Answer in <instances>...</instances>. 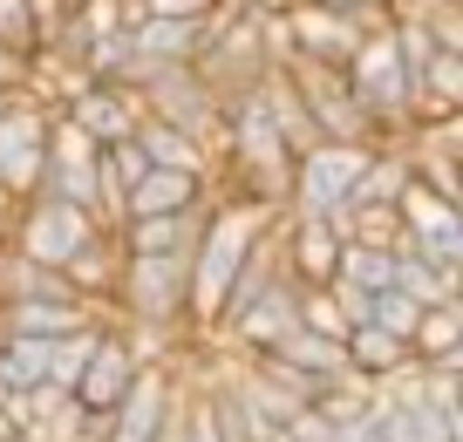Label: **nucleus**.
<instances>
[{
  "instance_id": "22",
  "label": "nucleus",
  "mask_w": 463,
  "mask_h": 442,
  "mask_svg": "<svg viewBox=\"0 0 463 442\" xmlns=\"http://www.w3.org/2000/svg\"><path fill=\"white\" fill-rule=\"evenodd\" d=\"M314 7H334V14H368V21H382V14H395L389 0H314Z\"/></svg>"
},
{
  "instance_id": "27",
  "label": "nucleus",
  "mask_w": 463,
  "mask_h": 442,
  "mask_svg": "<svg viewBox=\"0 0 463 442\" xmlns=\"http://www.w3.org/2000/svg\"><path fill=\"white\" fill-rule=\"evenodd\" d=\"M61 7H75V0H61Z\"/></svg>"
},
{
  "instance_id": "14",
  "label": "nucleus",
  "mask_w": 463,
  "mask_h": 442,
  "mask_svg": "<svg viewBox=\"0 0 463 442\" xmlns=\"http://www.w3.org/2000/svg\"><path fill=\"white\" fill-rule=\"evenodd\" d=\"M204 198H212V184H204V177H191V171H157V164H150V171L123 191V218L191 212V204H204Z\"/></svg>"
},
{
  "instance_id": "9",
  "label": "nucleus",
  "mask_w": 463,
  "mask_h": 442,
  "mask_svg": "<svg viewBox=\"0 0 463 442\" xmlns=\"http://www.w3.org/2000/svg\"><path fill=\"white\" fill-rule=\"evenodd\" d=\"M279 252H287V272L300 286H327L334 279V259H341V231H334L327 218L279 212Z\"/></svg>"
},
{
  "instance_id": "3",
  "label": "nucleus",
  "mask_w": 463,
  "mask_h": 442,
  "mask_svg": "<svg viewBox=\"0 0 463 442\" xmlns=\"http://www.w3.org/2000/svg\"><path fill=\"white\" fill-rule=\"evenodd\" d=\"M96 231H102L96 218L75 212V204H61V198H21L14 225H7V252L34 259V266H69Z\"/></svg>"
},
{
  "instance_id": "24",
  "label": "nucleus",
  "mask_w": 463,
  "mask_h": 442,
  "mask_svg": "<svg viewBox=\"0 0 463 442\" xmlns=\"http://www.w3.org/2000/svg\"><path fill=\"white\" fill-rule=\"evenodd\" d=\"M14 212H21V198H14V191H0V225H14Z\"/></svg>"
},
{
  "instance_id": "19",
  "label": "nucleus",
  "mask_w": 463,
  "mask_h": 442,
  "mask_svg": "<svg viewBox=\"0 0 463 442\" xmlns=\"http://www.w3.org/2000/svg\"><path fill=\"white\" fill-rule=\"evenodd\" d=\"M96 334H102V320H96V327H82V334H61V341H48V381H55V388H69V395H75V374H82V361H89V347H96Z\"/></svg>"
},
{
  "instance_id": "1",
  "label": "nucleus",
  "mask_w": 463,
  "mask_h": 442,
  "mask_svg": "<svg viewBox=\"0 0 463 442\" xmlns=\"http://www.w3.org/2000/svg\"><path fill=\"white\" fill-rule=\"evenodd\" d=\"M273 218H279V204H252V198H232V191L204 204V231H198V245H191V327L198 334L218 320L225 286L239 279L252 239H260Z\"/></svg>"
},
{
  "instance_id": "20",
  "label": "nucleus",
  "mask_w": 463,
  "mask_h": 442,
  "mask_svg": "<svg viewBox=\"0 0 463 442\" xmlns=\"http://www.w3.org/2000/svg\"><path fill=\"white\" fill-rule=\"evenodd\" d=\"M300 327L307 334H327V341H347V314L334 306L327 286H300Z\"/></svg>"
},
{
  "instance_id": "11",
  "label": "nucleus",
  "mask_w": 463,
  "mask_h": 442,
  "mask_svg": "<svg viewBox=\"0 0 463 442\" xmlns=\"http://www.w3.org/2000/svg\"><path fill=\"white\" fill-rule=\"evenodd\" d=\"M204 204H191V212H157V218H123V225H116V245L130 259H191V245H198V231H204Z\"/></svg>"
},
{
  "instance_id": "12",
  "label": "nucleus",
  "mask_w": 463,
  "mask_h": 442,
  "mask_svg": "<svg viewBox=\"0 0 463 442\" xmlns=\"http://www.w3.org/2000/svg\"><path fill=\"white\" fill-rule=\"evenodd\" d=\"M96 320H109V314L89 300H0V327L34 334V341H61V334H82Z\"/></svg>"
},
{
  "instance_id": "4",
  "label": "nucleus",
  "mask_w": 463,
  "mask_h": 442,
  "mask_svg": "<svg viewBox=\"0 0 463 442\" xmlns=\"http://www.w3.org/2000/svg\"><path fill=\"white\" fill-rule=\"evenodd\" d=\"M48 116H55V102H42L28 82L0 109V191L34 198V184H42V171H48Z\"/></svg>"
},
{
  "instance_id": "15",
  "label": "nucleus",
  "mask_w": 463,
  "mask_h": 442,
  "mask_svg": "<svg viewBox=\"0 0 463 442\" xmlns=\"http://www.w3.org/2000/svg\"><path fill=\"white\" fill-rule=\"evenodd\" d=\"M395 286H402L409 300L436 306V300H457L463 293V272H449L443 259H430L416 239H395Z\"/></svg>"
},
{
  "instance_id": "26",
  "label": "nucleus",
  "mask_w": 463,
  "mask_h": 442,
  "mask_svg": "<svg viewBox=\"0 0 463 442\" xmlns=\"http://www.w3.org/2000/svg\"><path fill=\"white\" fill-rule=\"evenodd\" d=\"M0 252H7V225H0Z\"/></svg>"
},
{
  "instance_id": "10",
  "label": "nucleus",
  "mask_w": 463,
  "mask_h": 442,
  "mask_svg": "<svg viewBox=\"0 0 463 442\" xmlns=\"http://www.w3.org/2000/svg\"><path fill=\"white\" fill-rule=\"evenodd\" d=\"M204 28H212V14H204V21H177V14H137V21H130L137 75H144V69H177V61H198ZM137 75H130V82H137Z\"/></svg>"
},
{
  "instance_id": "13",
  "label": "nucleus",
  "mask_w": 463,
  "mask_h": 442,
  "mask_svg": "<svg viewBox=\"0 0 463 442\" xmlns=\"http://www.w3.org/2000/svg\"><path fill=\"white\" fill-rule=\"evenodd\" d=\"M137 150H144L157 171H191V177H204L212 184V150H204L191 129H177V123H164V116H137Z\"/></svg>"
},
{
  "instance_id": "28",
  "label": "nucleus",
  "mask_w": 463,
  "mask_h": 442,
  "mask_svg": "<svg viewBox=\"0 0 463 442\" xmlns=\"http://www.w3.org/2000/svg\"><path fill=\"white\" fill-rule=\"evenodd\" d=\"M368 442H375V436H368Z\"/></svg>"
},
{
  "instance_id": "6",
  "label": "nucleus",
  "mask_w": 463,
  "mask_h": 442,
  "mask_svg": "<svg viewBox=\"0 0 463 442\" xmlns=\"http://www.w3.org/2000/svg\"><path fill=\"white\" fill-rule=\"evenodd\" d=\"M279 21H287V42L300 61H327V69H347V55L362 48V34H375L382 21L368 14H334V7H314V0H287L279 7Z\"/></svg>"
},
{
  "instance_id": "7",
  "label": "nucleus",
  "mask_w": 463,
  "mask_h": 442,
  "mask_svg": "<svg viewBox=\"0 0 463 442\" xmlns=\"http://www.w3.org/2000/svg\"><path fill=\"white\" fill-rule=\"evenodd\" d=\"M137 347H130V334L116 327V320H102V334H96V347H89V361H82V374H75V401H82L89 415H109L116 401L130 395V381H137Z\"/></svg>"
},
{
  "instance_id": "21",
  "label": "nucleus",
  "mask_w": 463,
  "mask_h": 442,
  "mask_svg": "<svg viewBox=\"0 0 463 442\" xmlns=\"http://www.w3.org/2000/svg\"><path fill=\"white\" fill-rule=\"evenodd\" d=\"M327 293H334V306L347 314V327H362L368 306H375V293H362V286H347V279H327Z\"/></svg>"
},
{
  "instance_id": "29",
  "label": "nucleus",
  "mask_w": 463,
  "mask_h": 442,
  "mask_svg": "<svg viewBox=\"0 0 463 442\" xmlns=\"http://www.w3.org/2000/svg\"><path fill=\"white\" fill-rule=\"evenodd\" d=\"M389 7H395V0H389Z\"/></svg>"
},
{
  "instance_id": "2",
  "label": "nucleus",
  "mask_w": 463,
  "mask_h": 442,
  "mask_svg": "<svg viewBox=\"0 0 463 442\" xmlns=\"http://www.w3.org/2000/svg\"><path fill=\"white\" fill-rule=\"evenodd\" d=\"M109 320L150 327V334H184L191 327V259H130L123 252L116 286H109Z\"/></svg>"
},
{
  "instance_id": "8",
  "label": "nucleus",
  "mask_w": 463,
  "mask_h": 442,
  "mask_svg": "<svg viewBox=\"0 0 463 442\" xmlns=\"http://www.w3.org/2000/svg\"><path fill=\"white\" fill-rule=\"evenodd\" d=\"M55 109L69 116L75 129H89L96 143H123L137 129V116H144V96H137L130 82H89V75H82Z\"/></svg>"
},
{
  "instance_id": "16",
  "label": "nucleus",
  "mask_w": 463,
  "mask_h": 442,
  "mask_svg": "<svg viewBox=\"0 0 463 442\" xmlns=\"http://www.w3.org/2000/svg\"><path fill=\"white\" fill-rule=\"evenodd\" d=\"M463 354V293L457 300H436L416 314V327H409V361H457Z\"/></svg>"
},
{
  "instance_id": "23",
  "label": "nucleus",
  "mask_w": 463,
  "mask_h": 442,
  "mask_svg": "<svg viewBox=\"0 0 463 442\" xmlns=\"http://www.w3.org/2000/svg\"><path fill=\"white\" fill-rule=\"evenodd\" d=\"M21 75H28V69H21V61H14V55H7V48H0V89H14V82H21Z\"/></svg>"
},
{
  "instance_id": "18",
  "label": "nucleus",
  "mask_w": 463,
  "mask_h": 442,
  "mask_svg": "<svg viewBox=\"0 0 463 442\" xmlns=\"http://www.w3.org/2000/svg\"><path fill=\"white\" fill-rule=\"evenodd\" d=\"M0 381H7V388L48 381V341H34V334H7V341H0Z\"/></svg>"
},
{
  "instance_id": "5",
  "label": "nucleus",
  "mask_w": 463,
  "mask_h": 442,
  "mask_svg": "<svg viewBox=\"0 0 463 442\" xmlns=\"http://www.w3.org/2000/svg\"><path fill=\"white\" fill-rule=\"evenodd\" d=\"M287 75H293V89H300V102H307V116H314L320 136H334V143H382L375 123H368V109L354 102V89H347V69H327V61H300V55H293Z\"/></svg>"
},
{
  "instance_id": "25",
  "label": "nucleus",
  "mask_w": 463,
  "mask_h": 442,
  "mask_svg": "<svg viewBox=\"0 0 463 442\" xmlns=\"http://www.w3.org/2000/svg\"><path fill=\"white\" fill-rule=\"evenodd\" d=\"M7 395H14V388H7V381H0V409H7Z\"/></svg>"
},
{
  "instance_id": "17",
  "label": "nucleus",
  "mask_w": 463,
  "mask_h": 442,
  "mask_svg": "<svg viewBox=\"0 0 463 442\" xmlns=\"http://www.w3.org/2000/svg\"><path fill=\"white\" fill-rule=\"evenodd\" d=\"M347 368L362 374V381H382V374H395V368H409V341L402 334H389V327H375V320H362V327H347Z\"/></svg>"
}]
</instances>
